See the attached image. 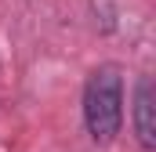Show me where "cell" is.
Masks as SVG:
<instances>
[{
  "instance_id": "1",
  "label": "cell",
  "mask_w": 156,
  "mask_h": 152,
  "mask_svg": "<svg viewBox=\"0 0 156 152\" xmlns=\"http://www.w3.org/2000/svg\"><path fill=\"white\" fill-rule=\"evenodd\" d=\"M83 127L94 145H113L123 127V76L116 65H98L83 83Z\"/></svg>"
},
{
  "instance_id": "2",
  "label": "cell",
  "mask_w": 156,
  "mask_h": 152,
  "mask_svg": "<svg viewBox=\"0 0 156 152\" xmlns=\"http://www.w3.org/2000/svg\"><path fill=\"white\" fill-rule=\"evenodd\" d=\"M131 123H134V138L145 152L156 149V87L149 76L138 80L134 87V109H131Z\"/></svg>"
}]
</instances>
